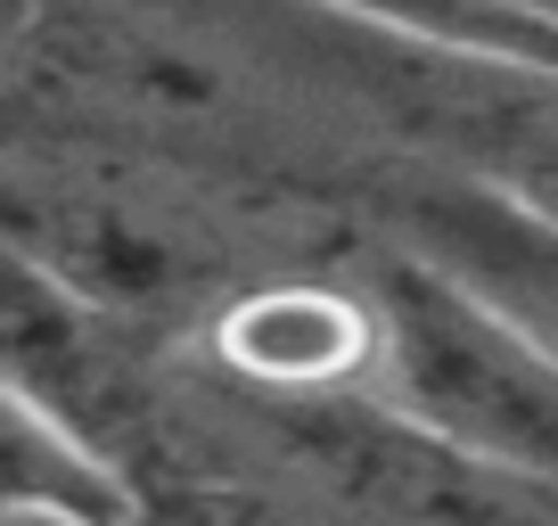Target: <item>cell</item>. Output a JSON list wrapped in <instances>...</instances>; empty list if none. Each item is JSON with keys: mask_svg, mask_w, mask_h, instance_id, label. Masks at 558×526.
<instances>
[{"mask_svg": "<svg viewBox=\"0 0 558 526\" xmlns=\"http://www.w3.org/2000/svg\"><path fill=\"white\" fill-rule=\"evenodd\" d=\"M304 9H313V41L337 58L369 116H386L452 181L558 223V67L418 41L329 0H304Z\"/></svg>", "mask_w": 558, "mask_h": 526, "instance_id": "2", "label": "cell"}, {"mask_svg": "<svg viewBox=\"0 0 558 526\" xmlns=\"http://www.w3.org/2000/svg\"><path fill=\"white\" fill-rule=\"evenodd\" d=\"M17 83L50 91L58 107L132 123V132H206V141H239L246 91L214 50L157 17H25L17 25Z\"/></svg>", "mask_w": 558, "mask_h": 526, "instance_id": "4", "label": "cell"}, {"mask_svg": "<svg viewBox=\"0 0 558 526\" xmlns=\"http://www.w3.org/2000/svg\"><path fill=\"white\" fill-rule=\"evenodd\" d=\"M9 526H83V518H58V510H9Z\"/></svg>", "mask_w": 558, "mask_h": 526, "instance_id": "8", "label": "cell"}, {"mask_svg": "<svg viewBox=\"0 0 558 526\" xmlns=\"http://www.w3.org/2000/svg\"><path fill=\"white\" fill-rule=\"evenodd\" d=\"M9 510H58V518H83V526H140L148 493L123 469V453H107L99 437H83L50 404L9 386Z\"/></svg>", "mask_w": 558, "mask_h": 526, "instance_id": "7", "label": "cell"}, {"mask_svg": "<svg viewBox=\"0 0 558 526\" xmlns=\"http://www.w3.org/2000/svg\"><path fill=\"white\" fill-rule=\"evenodd\" d=\"M263 411L337 526H542L550 486H525V477L452 453L444 437L402 420L378 386Z\"/></svg>", "mask_w": 558, "mask_h": 526, "instance_id": "3", "label": "cell"}, {"mask_svg": "<svg viewBox=\"0 0 558 526\" xmlns=\"http://www.w3.org/2000/svg\"><path fill=\"white\" fill-rule=\"evenodd\" d=\"M9 255L41 263L50 280H66L83 304L132 321V313H165L190 288H206L214 272V239L190 230L173 206L132 190H17V230H9Z\"/></svg>", "mask_w": 558, "mask_h": 526, "instance_id": "5", "label": "cell"}, {"mask_svg": "<svg viewBox=\"0 0 558 526\" xmlns=\"http://www.w3.org/2000/svg\"><path fill=\"white\" fill-rule=\"evenodd\" d=\"M214 362L263 404H320V395L378 386L386 321L369 288L263 280L214 313Z\"/></svg>", "mask_w": 558, "mask_h": 526, "instance_id": "6", "label": "cell"}, {"mask_svg": "<svg viewBox=\"0 0 558 526\" xmlns=\"http://www.w3.org/2000/svg\"><path fill=\"white\" fill-rule=\"evenodd\" d=\"M386 321L378 395L452 453L558 493V337L427 247L369 272Z\"/></svg>", "mask_w": 558, "mask_h": 526, "instance_id": "1", "label": "cell"}]
</instances>
